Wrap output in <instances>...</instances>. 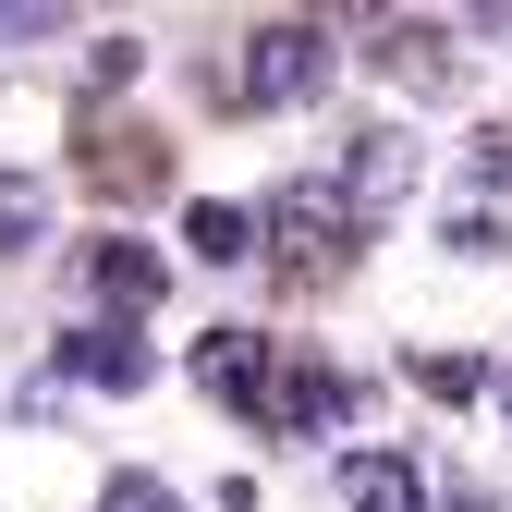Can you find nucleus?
I'll list each match as a JSON object with an SVG mask.
<instances>
[{
    "label": "nucleus",
    "instance_id": "obj_1",
    "mask_svg": "<svg viewBox=\"0 0 512 512\" xmlns=\"http://www.w3.org/2000/svg\"><path fill=\"white\" fill-rule=\"evenodd\" d=\"M330 74H342L330 25L281 13V25H256V37H244V61H232V98H244V110H305V98L330 86Z\"/></svg>",
    "mask_w": 512,
    "mask_h": 512
},
{
    "label": "nucleus",
    "instance_id": "obj_2",
    "mask_svg": "<svg viewBox=\"0 0 512 512\" xmlns=\"http://www.w3.org/2000/svg\"><path fill=\"white\" fill-rule=\"evenodd\" d=\"M354 232H366V220L342 208V183H330V171H317V183H281V196H269V220H256V244H269L293 281H330Z\"/></svg>",
    "mask_w": 512,
    "mask_h": 512
},
{
    "label": "nucleus",
    "instance_id": "obj_3",
    "mask_svg": "<svg viewBox=\"0 0 512 512\" xmlns=\"http://www.w3.org/2000/svg\"><path fill=\"white\" fill-rule=\"evenodd\" d=\"M159 293H171V256H159V244H135V232H98V244H86V305L110 317V330H135Z\"/></svg>",
    "mask_w": 512,
    "mask_h": 512
},
{
    "label": "nucleus",
    "instance_id": "obj_4",
    "mask_svg": "<svg viewBox=\"0 0 512 512\" xmlns=\"http://www.w3.org/2000/svg\"><path fill=\"white\" fill-rule=\"evenodd\" d=\"M330 183H342V208H354V220L403 208V196H415V135H403V122H366V135H342Z\"/></svg>",
    "mask_w": 512,
    "mask_h": 512
},
{
    "label": "nucleus",
    "instance_id": "obj_5",
    "mask_svg": "<svg viewBox=\"0 0 512 512\" xmlns=\"http://www.w3.org/2000/svg\"><path fill=\"white\" fill-rule=\"evenodd\" d=\"M342 415H354V378H342V366H317V354H281L269 403H256V427H269V439H330Z\"/></svg>",
    "mask_w": 512,
    "mask_h": 512
},
{
    "label": "nucleus",
    "instance_id": "obj_6",
    "mask_svg": "<svg viewBox=\"0 0 512 512\" xmlns=\"http://www.w3.org/2000/svg\"><path fill=\"white\" fill-rule=\"evenodd\" d=\"M61 378H86V391H147V378H159V354H147L135 330H110V317H86V330H61V354H49V378H37V391H61Z\"/></svg>",
    "mask_w": 512,
    "mask_h": 512
},
{
    "label": "nucleus",
    "instance_id": "obj_7",
    "mask_svg": "<svg viewBox=\"0 0 512 512\" xmlns=\"http://www.w3.org/2000/svg\"><path fill=\"white\" fill-rule=\"evenodd\" d=\"M366 61H378L391 86H415V98H452V74H464L452 25H378V37H366Z\"/></svg>",
    "mask_w": 512,
    "mask_h": 512
},
{
    "label": "nucleus",
    "instance_id": "obj_8",
    "mask_svg": "<svg viewBox=\"0 0 512 512\" xmlns=\"http://www.w3.org/2000/svg\"><path fill=\"white\" fill-rule=\"evenodd\" d=\"M196 378H208V403L256 415V403H269V378H281V354L256 342V330H208V342H196Z\"/></svg>",
    "mask_w": 512,
    "mask_h": 512
},
{
    "label": "nucleus",
    "instance_id": "obj_9",
    "mask_svg": "<svg viewBox=\"0 0 512 512\" xmlns=\"http://www.w3.org/2000/svg\"><path fill=\"white\" fill-rule=\"evenodd\" d=\"M330 488H342L354 512H427V476H415L403 452H342V464H330Z\"/></svg>",
    "mask_w": 512,
    "mask_h": 512
},
{
    "label": "nucleus",
    "instance_id": "obj_10",
    "mask_svg": "<svg viewBox=\"0 0 512 512\" xmlns=\"http://www.w3.org/2000/svg\"><path fill=\"white\" fill-rule=\"evenodd\" d=\"M500 183H512V171H476V196L439 208V244H452V256H512V208H500Z\"/></svg>",
    "mask_w": 512,
    "mask_h": 512
},
{
    "label": "nucleus",
    "instance_id": "obj_11",
    "mask_svg": "<svg viewBox=\"0 0 512 512\" xmlns=\"http://www.w3.org/2000/svg\"><path fill=\"white\" fill-rule=\"evenodd\" d=\"M183 244H196L208 269H244V256H256V208H232V196H208V208H183Z\"/></svg>",
    "mask_w": 512,
    "mask_h": 512
},
{
    "label": "nucleus",
    "instance_id": "obj_12",
    "mask_svg": "<svg viewBox=\"0 0 512 512\" xmlns=\"http://www.w3.org/2000/svg\"><path fill=\"white\" fill-rule=\"evenodd\" d=\"M37 232H49V183L37 171H0V256H25Z\"/></svg>",
    "mask_w": 512,
    "mask_h": 512
},
{
    "label": "nucleus",
    "instance_id": "obj_13",
    "mask_svg": "<svg viewBox=\"0 0 512 512\" xmlns=\"http://www.w3.org/2000/svg\"><path fill=\"white\" fill-rule=\"evenodd\" d=\"M415 391H427V403H476L488 378H476V354H415Z\"/></svg>",
    "mask_w": 512,
    "mask_h": 512
},
{
    "label": "nucleus",
    "instance_id": "obj_14",
    "mask_svg": "<svg viewBox=\"0 0 512 512\" xmlns=\"http://www.w3.org/2000/svg\"><path fill=\"white\" fill-rule=\"evenodd\" d=\"M49 37H61L49 0H0V49H49Z\"/></svg>",
    "mask_w": 512,
    "mask_h": 512
},
{
    "label": "nucleus",
    "instance_id": "obj_15",
    "mask_svg": "<svg viewBox=\"0 0 512 512\" xmlns=\"http://www.w3.org/2000/svg\"><path fill=\"white\" fill-rule=\"evenodd\" d=\"M98 512H183V500H171L159 476H110V488H98Z\"/></svg>",
    "mask_w": 512,
    "mask_h": 512
},
{
    "label": "nucleus",
    "instance_id": "obj_16",
    "mask_svg": "<svg viewBox=\"0 0 512 512\" xmlns=\"http://www.w3.org/2000/svg\"><path fill=\"white\" fill-rule=\"evenodd\" d=\"M86 86H135V37H98L86 49Z\"/></svg>",
    "mask_w": 512,
    "mask_h": 512
},
{
    "label": "nucleus",
    "instance_id": "obj_17",
    "mask_svg": "<svg viewBox=\"0 0 512 512\" xmlns=\"http://www.w3.org/2000/svg\"><path fill=\"white\" fill-rule=\"evenodd\" d=\"M439 512H500V500L488 488H439Z\"/></svg>",
    "mask_w": 512,
    "mask_h": 512
},
{
    "label": "nucleus",
    "instance_id": "obj_18",
    "mask_svg": "<svg viewBox=\"0 0 512 512\" xmlns=\"http://www.w3.org/2000/svg\"><path fill=\"white\" fill-rule=\"evenodd\" d=\"M500 415H512V366H500Z\"/></svg>",
    "mask_w": 512,
    "mask_h": 512
}]
</instances>
